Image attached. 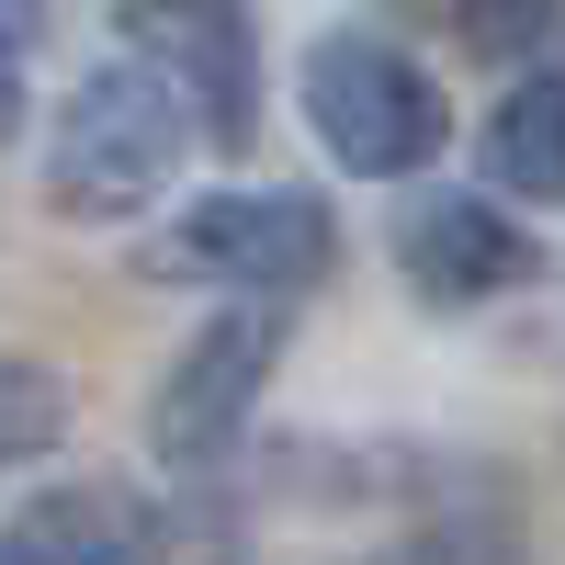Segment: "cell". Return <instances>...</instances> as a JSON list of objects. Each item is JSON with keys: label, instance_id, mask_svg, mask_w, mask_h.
<instances>
[{"label": "cell", "instance_id": "cell-1", "mask_svg": "<svg viewBox=\"0 0 565 565\" xmlns=\"http://www.w3.org/2000/svg\"><path fill=\"white\" fill-rule=\"evenodd\" d=\"M181 148H193V103H181L159 68L114 57V68L79 79V103H68V125H57L45 204L79 215V226H114V215H136V204L181 170Z\"/></svg>", "mask_w": 565, "mask_h": 565}, {"label": "cell", "instance_id": "cell-2", "mask_svg": "<svg viewBox=\"0 0 565 565\" xmlns=\"http://www.w3.org/2000/svg\"><path fill=\"white\" fill-rule=\"evenodd\" d=\"M306 125H317V148L340 170H362V181H396V170L441 159V90L385 34H317L306 45Z\"/></svg>", "mask_w": 565, "mask_h": 565}, {"label": "cell", "instance_id": "cell-3", "mask_svg": "<svg viewBox=\"0 0 565 565\" xmlns=\"http://www.w3.org/2000/svg\"><path fill=\"white\" fill-rule=\"evenodd\" d=\"M148 271L159 282H238V295H260V306H295L328 271V215L306 193H215V204H193L159 238Z\"/></svg>", "mask_w": 565, "mask_h": 565}, {"label": "cell", "instance_id": "cell-4", "mask_svg": "<svg viewBox=\"0 0 565 565\" xmlns=\"http://www.w3.org/2000/svg\"><path fill=\"white\" fill-rule=\"evenodd\" d=\"M125 12V57L159 68L181 103H193V136H215V148H249L260 125V57H249V12L238 0H114Z\"/></svg>", "mask_w": 565, "mask_h": 565}, {"label": "cell", "instance_id": "cell-5", "mask_svg": "<svg viewBox=\"0 0 565 565\" xmlns=\"http://www.w3.org/2000/svg\"><path fill=\"white\" fill-rule=\"evenodd\" d=\"M271 362H282V306H226L193 351L170 362V385L148 396V430H159V452H181V463H204V452H226L238 441V418L260 407V385H271Z\"/></svg>", "mask_w": 565, "mask_h": 565}, {"label": "cell", "instance_id": "cell-6", "mask_svg": "<svg viewBox=\"0 0 565 565\" xmlns=\"http://www.w3.org/2000/svg\"><path fill=\"white\" fill-rule=\"evenodd\" d=\"M396 260H407V282H418V306H487V295H509V282L532 271L521 226H509L498 204H476V193H430V204H407Z\"/></svg>", "mask_w": 565, "mask_h": 565}, {"label": "cell", "instance_id": "cell-7", "mask_svg": "<svg viewBox=\"0 0 565 565\" xmlns=\"http://www.w3.org/2000/svg\"><path fill=\"white\" fill-rule=\"evenodd\" d=\"M0 565H170V532L148 498L79 476V487L23 498V521L0 532Z\"/></svg>", "mask_w": 565, "mask_h": 565}, {"label": "cell", "instance_id": "cell-8", "mask_svg": "<svg viewBox=\"0 0 565 565\" xmlns=\"http://www.w3.org/2000/svg\"><path fill=\"white\" fill-rule=\"evenodd\" d=\"M487 181L509 204H565V57L521 68V90L487 114Z\"/></svg>", "mask_w": 565, "mask_h": 565}, {"label": "cell", "instance_id": "cell-9", "mask_svg": "<svg viewBox=\"0 0 565 565\" xmlns=\"http://www.w3.org/2000/svg\"><path fill=\"white\" fill-rule=\"evenodd\" d=\"M452 23H463V45H476V57H521V68H543L554 45H565V0H452Z\"/></svg>", "mask_w": 565, "mask_h": 565}, {"label": "cell", "instance_id": "cell-10", "mask_svg": "<svg viewBox=\"0 0 565 565\" xmlns=\"http://www.w3.org/2000/svg\"><path fill=\"white\" fill-rule=\"evenodd\" d=\"M57 418H68L57 373L23 362V351H0V476H12V463H34L45 441H57Z\"/></svg>", "mask_w": 565, "mask_h": 565}, {"label": "cell", "instance_id": "cell-11", "mask_svg": "<svg viewBox=\"0 0 565 565\" xmlns=\"http://www.w3.org/2000/svg\"><path fill=\"white\" fill-rule=\"evenodd\" d=\"M23 79H34V0H0V148L23 125Z\"/></svg>", "mask_w": 565, "mask_h": 565}, {"label": "cell", "instance_id": "cell-12", "mask_svg": "<svg viewBox=\"0 0 565 565\" xmlns=\"http://www.w3.org/2000/svg\"><path fill=\"white\" fill-rule=\"evenodd\" d=\"M373 565H509L498 532H418V543H385Z\"/></svg>", "mask_w": 565, "mask_h": 565}]
</instances>
